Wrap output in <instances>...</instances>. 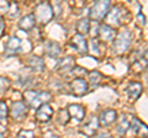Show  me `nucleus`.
<instances>
[{
	"mask_svg": "<svg viewBox=\"0 0 148 138\" xmlns=\"http://www.w3.org/2000/svg\"><path fill=\"white\" fill-rule=\"evenodd\" d=\"M25 104L31 109H37L42 104L48 102L51 100V94L47 91H36V90H26L24 93Z\"/></svg>",
	"mask_w": 148,
	"mask_h": 138,
	"instance_id": "f257e3e1",
	"label": "nucleus"
},
{
	"mask_svg": "<svg viewBox=\"0 0 148 138\" xmlns=\"http://www.w3.org/2000/svg\"><path fill=\"white\" fill-rule=\"evenodd\" d=\"M131 42H132V32L127 29L122 30L117 36H115V38H114L115 53L121 54V53L127 52L130 46H131Z\"/></svg>",
	"mask_w": 148,
	"mask_h": 138,
	"instance_id": "f03ea898",
	"label": "nucleus"
},
{
	"mask_svg": "<svg viewBox=\"0 0 148 138\" xmlns=\"http://www.w3.org/2000/svg\"><path fill=\"white\" fill-rule=\"evenodd\" d=\"M34 16H35L36 22H38L40 25H46L52 20L53 10L48 3H41L38 6H36Z\"/></svg>",
	"mask_w": 148,
	"mask_h": 138,
	"instance_id": "7ed1b4c3",
	"label": "nucleus"
},
{
	"mask_svg": "<svg viewBox=\"0 0 148 138\" xmlns=\"http://www.w3.org/2000/svg\"><path fill=\"white\" fill-rule=\"evenodd\" d=\"M110 11V1L109 0H98L90 10V17L94 21L104 20Z\"/></svg>",
	"mask_w": 148,
	"mask_h": 138,
	"instance_id": "20e7f679",
	"label": "nucleus"
},
{
	"mask_svg": "<svg viewBox=\"0 0 148 138\" xmlns=\"http://www.w3.org/2000/svg\"><path fill=\"white\" fill-rule=\"evenodd\" d=\"M27 110H29V106L25 102L15 101L10 107V116L12 117L14 121H21V120H24L26 117Z\"/></svg>",
	"mask_w": 148,
	"mask_h": 138,
	"instance_id": "39448f33",
	"label": "nucleus"
},
{
	"mask_svg": "<svg viewBox=\"0 0 148 138\" xmlns=\"http://www.w3.org/2000/svg\"><path fill=\"white\" fill-rule=\"evenodd\" d=\"M53 113H54V111H53V109L51 107V105H48L47 102L42 104L41 106H38L36 109V120L38 122L46 123V122L51 121Z\"/></svg>",
	"mask_w": 148,
	"mask_h": 138,
	"instance_id": "423d86ee",
	"label": "nucleus"
},
{
	"mask_svg": "<svg viewBox=\"0 0 148 138\" xmlns=\"http://www.w3.org/2000/svg\"><path fill=\"white\" fill-rule=\"evenodd\" d=\"M69 89H71L72 94H74L75 96H83L88 93L89 86H88V83L83 78H75L73 81H71Z\"/></svg>",
	"mask_w": 148,
	"mask_h": 138,
	"instance_id": "0eeeda50",
	"label": "nucleus"
},
{
	"mask_svg": "<svg viewBox=\"0 0 148 138\" xmlns=\"http://www.w3.org/2000/svg\"><path fill=\"white\" fill-rule=\"evenodd\" d=\"M98 36H99L101 42H111V41H114L115 36H116V30L108 24L100 25L99 31H98Z\"/></svg>",
	"mask_w": 148,
	"mask_h": 138,
	"instance_id": "6e6552de",
	"label": "nucleus"
},
{
	"mask_svg": "<svg viewBox=\"0 0 148 138\" xmlns=\"http://www.w3.org/2000/svg\"><path fill=\"white\" fill-rule=\"evenodd\" d=\"M71 44H72V47L75 49L77 52H79L80 54L88 53V42H86V40L84 38V35L77 33V35L72 38Z\"/></svg>",
	"mask_w": 148,
	"mask_h": 138,
	"instance_id": "1a4fd4ad",
	"label": "nucleus"
},
{
	"mask_svg": "<svg viewBox=\"0 0 148 138\" xmlns=\"http://www.w3.org/2000/svg\"><path fill=\"white\" fill-rule=\"evenodd\" d=\"M21 48V41L20 38H17L16 36H14L10 40L6 42V46H5V56L6 57H11V56H15V54L20 51Z\"/></svg>",
	"mask_w": 148,
	"mask_h": 138,
	"instance_id": "9d476101",
	"label": "nucleus"
},
{
	"mask_svg": "<svg viewBox=\"0 0 148 138\" xmlns=\"http://www.w3.org/2000/svg\"><path fill=\"white\" fill-rule=\"evenodd\" d=\"M117 120V112L115 110H105V111L101 112V116L99 118V123L101 126H111L112 123Z\"/></svg>",
	"mask_w": 148,
	"mask_h": 138,
	"instance_id": "9b49d317",
	"label": "nucleus"
},
{
	"mask_svg": "<svg viewBox=\"0 0 148 138\" xmlns=\"http://www.w3.org/2000/svg\"><path fill=\"white\" fill-rule=\"evenodd\" d=\"M99 126H100V123H99V118L98 117H95V116H92L89 121H88L84 126H83V130L82 132L84 133L85 136L88 137H91V136H94L96 132H98L99 130Z\"/></svg>",
	"mask_w": 148,
	"mask_h": 138,
	"instance_id": "f8f14e48",
	"label": "nucleus"
},
{
	"mask_svg": "<svg viewBox=\"0 0 148 138\" xmlns=\"http://www.w3.org/2000/svg\"><path fill=\"white\" fill-rule=\"evenodd\" d=\"M75 67V62L72 57H66V58H62L59 59L57 66H56V69L61 73H69L72 72V69Z\"/></svg>",
	"mask_w": 148,
	"mask_h": 138,
	"instance_id": "ddd939ff",
	"label": "nucleus"
},
{
	"mask_svg": "<svg viewBox=\"0 0 148 138\" xmlns=\"http://www.w3.org/2000/svg\"><path fill=\"white\" fill-rule=\"evenodd\" d=\"M45 54L49 58H57L61 54V46L54 41H47L45 43Z\"/></svg>",
	"mask_w": 148,
	"mask_h": 138,
	"instance_id": "4468645a",
	"label": "nucleus"
},
{
	"mask_svg": "<svg viewBox=\"0 0 148 138\" xmlns=\"http://www.w3.org/2000/svg\"><path fill=\"white\" fill-rule=\"evenodd\" d=\"M130 126H131L132 131L135 132L137 136H141V137H147L148 136V127L145 125V123H142L138 118L133 117L131 123H130Z\"/></svg>",
	"mask_w": 148,
	"mask_h": 138,
	"instance_id": "2eb2a0df",
	"label": "nucleus"
},
{
	"mask_svg": "<svg viewBox=\"0 0 148 138\" xmlns=\"http://www.w3.org/2000/svg\"><path fill=\"white\" fill-rule=\"evenodd\" d=\"M125 10L120 8H115L112 11H111V15L109 17V22L115 26H121L123 24V19H125Z\"/></svg>",
	"mask_w": 148,
	"mask_h": 138,
	"instance_id": "dca6fc26",
	"label": "nucleus"
},
{
	"mask_svg": "<svg viewBox=\"0 0 148 138\" xmlns=\"http://www.w3.org/2000/svg\"><path fill=\"white\" fill-rule=\"evenodd\" d=\"M27 66L31 70H34L35 73H41L45 70V62L42 58L37 57V56H32L29 58V62H27Z\"/></svg>",
	"mask_w": 148,
	"mask_h": 138,
	"instance_id": "f3484780",
	"label": "nucleus"
},
{
	"mask_svg": "<svg viewBox=\"0 0 148 138\" xmlns=\"http://www.w3.org/2000/svg\"><path fill=\"white\" fill-rule=\"evenodd\" d=\"M67 111L69 113V116L78 120V121H82V120H84V117H85V109L83 107L82 105H77V104L71 105V106L67 109Z\"/></svg>",
	"mask_w": 148,
	"mask_h": 138,
	"instance_id": "a211bd4d",
	"label": "nucleus"
},
{
	"mask_svg": "<svg viewBox=\"0 0 148 138\" xmlns=\"http://www.w3.org/2000/svg\"><path fill=\"white\" fill-rule=\"evenodd\" d=\"M35 25H36V20H35L34 14L22 17V19L20 20V22H18V26H20V29L24 30V31H31L35 27Z\"/></svg>",
	"mask_w": 148,
	"mask_h": 138,
	"instance_id": "6ab92c4d",
	"label": "nucleus"
},
{
	"mask_svg": "<svg viewBox=\"0 0 148 138\" xmlns=\"http://www.w3.org/2000/svg\"><path fill=\"white\" fill-rule=\"evenodd\" d=\"M88 51H90L92 56L95 57H100L103 56V49H101V43L98 38H91L90 42H89V46H88Z\"/></svg>",
	"mask_w": 148,
	"mask_h": 138,
	"instance_id": "aec40b11",
	"label": "nucleus"
},
{
	"mask_svg": "<svg viewBox=\"0 0 148 138\" xmlns=\"http://www.w3.org/2000/svg\"><path fill=\"white\" fill-rule=\"evenodd\" d=\"M142 93V85L141 83H132L131 85L127 88V94L130 96V99L131 100H137L140 98V95Z\"/></svg>",
	"mask_w": 148,
	"mask_h": 138,
	"instance_id": "412c9836",
	"label": "nucleus"
},
{
	"mask_svg": "<svg viewBox=\"0 0 148 138\" xmlns=\"http://www.w3.org/2000/svg\"><path fill=\"white\" fill-rule=\"evenodd\" d=\"M89 29H90V21L88 20V19H82L77 24V31H78V33L86 35L88 32H89Z\"/></svg>",
	"mask_w": 148,
	"mask_h": 138,
	"instance_id": "4be33fe9",
	"label": "nucleus"
},
{
	"mask_svg": "<svg viewBox=\"0 0 148 138\" xmlns=\"http://www.w3.org/2000/svg\"><path fill=\"white\" fill-rule=\"evenodd\" d=\"M103 79V75L100 74L99 72H91L89 73V81H90V85L94 88V86H98L99 83Z\"/></svg>",
	"mask_w": 148,
	"mask_h": 138,
	"instance_id": "5701e85b",
	"label": "nucleus"
},
{
	"mask_svg": "<svg viewBox=\"0 0 148 138\" xmlns=\"http://www.w3.org/2000/svg\"><path fill=\"white\" fill-rule=\"evenodd\" d=\"M128 127H130V122H128V120L125 117L121 120V122H120V125L117 127V132H119V135H125V133L127 132L128 130Z\"/></svg>",
	"mask_w": 148,
	"mask_h": 138,
	"instance_id": "b1692460",
	"label": "nucleus"
},
{
	"mask_svg": "<svg viewBox=\"0 0 148 138\" xmlns=\"http://www.w3.org/2000/svg\"><path fill=\"white\" fill-rule=\"evenodd\" d=\"M72 73L74 74V77L75 78H84V75L86 74V70L84 68H80V67H74L72 69Z\"/></svg>",
	"mask_w": 148,
	"mask_h": 138,
	"instance_id": "393cba45",
	"label": "nucleus"
},
{
	"mask_svg": "<svg viewBox=\"0 0 148 138\" xmlns=\"http://www.w3.org/2000/svg\"><path fill=\"white\" fill-rule=\"evenodd\" d=\"M8 106L4 101H0V120H5L8 116Z\"/></svg>",
	"mask_w": 148,
	"mask_h": 138,
	"instance_id": "a878e982",
	"label": "nucleus"
},
{
	"mask_svg": "<svg viewBox=\"0 0 148 138\" xmlns=\"http://www.w3.org/2000/svg\"><path fill=\"white\" fill-rule=\"evenodd\" d=\"M9 86H10V81H9V79L0 77V93H4Z\"/></svg>",
	"mask_w": 148,
	"mask_h": 138,
	"instance_id": "bb28decb",
	"label": "nucleus"
},
{
	"mask_svg": "<svg viewBox=\"0 0 148 138\" xmlns=\"http://www.w3.org/2000/svg\"><path fill=\"white\" fill-rule=\"evenodd\" d=\"M9 8H10V10H8V15H10V16H15V15H17L18 9H17V5H16L15 3H11L10 5H9Z\"/></svg>",
	"mask_w": 148,
	"mask_h": 138,
	"instance_id": "cd10ccee",
	"label": "nucleus"
},
{
	"mask_svg": "<svg viewBox=\"0 0 148 138\" xmlns=\"http://www.w3.org/2000/svg\"><path fill=\"white\" fill-rule=\"evenodd\" d=\"M34 137V132L32 131H21V132H18V135L17 137Z\"/></svg>",
	"mask_w": 148,
	"mask_h": 138,
	"instance_id": "c85d7f7f",
	"label": "nucleus"
},
{
	"mask_svg": "<svg viewBox=\"0 0 148 138\" xmlns=\"http://www.w3.org/2000/svg\"><path fill=\"white\" fill-rule=\"evenodd\" d=\"M4 29H5V22H4L3 20H0V36H3Z\"/></svg>",
	"mask_w": 148,
	"mask_h": 138,
	"instance_id": "c756f323",
	"label": "nucleus"
},
{
	"mask_svg": "<svg viewBox=\"0 0 148 138\" xmlns=\"http://www.w3.org/2000/svg\"><path fill=\"white\" fill-rule=\"evenodd\" d=\"M138 21H140V25L143 26L146 24V20H145V16H142V15H138Z\"/></svg>",
	"mask_w": 148,
	"mask_h": 138,
	"instance_id": "7c9ffc66",
	"label": "nucleus"
},
{
	"mask_svg": "<svg viewBox=\"0 0 148 138\" xmlns=\"http://www.w3.org/2000/svg\"><path fill=\"white\" fill-rule=\"evenodd\" d=\"M143 59H145V61L148 63V51H147V52L145 53V58H143Z\"/></svg>",
	"mask_w": 148,
	"mask_h": 138,
	"instance_id": "2f4dec72",
	"label": "nucleus"
}]
</instances>
